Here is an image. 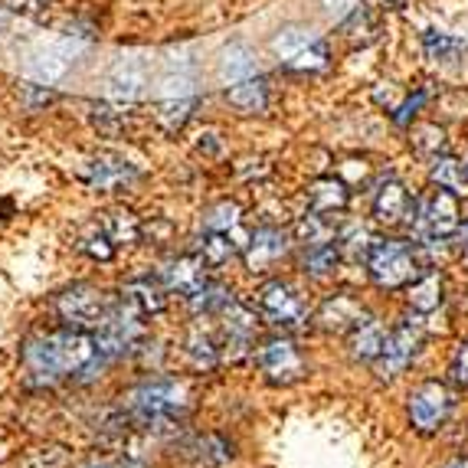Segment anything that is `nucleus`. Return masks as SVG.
<instances>
[{"label": "nucleus", "instance_id": "obj_28", "mask_svg": "<svg viewBox=\"0 0 468 468\" xmlns=\"http://www.w3.org/2000/svg\"><path fill=\"white\" fill-rule=\"evenodd\" d=\"M432 184L452 190L455 197L468 194V167L462 161H455V157H436L432 161Z\"/></svg>", "mask_w": 468, "mask_h": 468}, {"label": "nucleus", "instance_id": "obj_46", "mask_svg": "<svg viewBox=\"0 0 468 468\" xmlns=\"http://www.w3.org/2000/svg\"><path fill=\"white\" fill-rule=\"evenodd\" d=\"M20 4H27V10H37L39 4H43V0H20Z\"/></svg>", "mask_w": 468, "mask_h": 468}, {"label": "nucleus", "instance_id": "obj_35", "mask_svg": "<svg viewBox=\"0 0 468 468\" xmlns=\"http://www.w3.org/2000/svg\"><path fill=\"white\" fill-rule=\"evenodd\" d=\"M233 252H236V246L229 242V233H207L200 239V250H197V256H200L207 266H223Z\"/></svg>", "mask_w": 468, "mask_h": 468}, {"label": "nucleus", "instance_id": "obj_44", "mask_svg": "<svg viewBox=\"0 0 468 468\" xmlns=\"http://www.w3.org/2000/svg\"><path fill=\"white\" fill-rule=\"evenodd\" d=\"M442 468H468V459H465V455H455V459H452V462H445Z\"/></svg>", "mask_w": 468, "mask_h": 468}, {"label": "nucleus", "instance_id": "obj_13", "mask_svg": "<svg viewBox=\"0 0 468 468\" xmlns=\"http://www.w3.org/2000/svg\"><path fill=\"white\" fill-rule=\"evenodd\" d=\"M289 252V236L275 227H262L250 236V242L242 246V259H246V269L252 275H262L279 262L282 256Z\"/></svg>", "mask_w": 468, "mask_h": 468}, {"label": "nucleus", "instance_id": "obj_20", "mask_svg": "<svg viewBox=\"0 0 468 468\" xmlns=\"http://www.w3.org/2000/svg\"><path fill=\"white\" fill-rule=\"evenodd\" d=\"M187 302H190V312H194L197 318H219L236 298H233V289H227L223 282L207 279L203 282V289L197 292V295H190Z\"/></svg>", "mask_w": 468, "mask_h": 468}, {"label": "nucleus", "instance_id": "obj_16", "mask_svg": "<svg viewBox=\"0 0 468 468\" xmlns=\"http://www.w3.org/2000/svg\"><path fill=\"white\" fill-rule=\"evenodd\" d=\"M374 217L380 219V223H387V227H397V223H413L416 207H413V200H410V194H406L403 184H397V180H387V184L377 190Z\"/></svg>", "mask_w": 468, "mask_h": 468}, {"label": "nucleus", "instance_id": "obj_18", "mask_svg": "<svg viewBox=\"0 0 468 468\" xmlns=\"http://www.w3.org/2000/svg\"><path fill=\"white\" fill-rule=\"evenodd\" d=\"M144 86H148L144 63H141L138 56H122V59L115 63V69H112V76H109V95L112 99L134 101V99H141Z\"/></svg>", "mask_w": 468, "mask_h": 468}, {"label": "nucleus", "instance_id": "obj_30", "mask_svg": "<svg viewBox=\"0 0 468 468\" xmlns=\"http://www.w3.org/2000/svg\"><path fill=\"white\" fill-rule=\"evenodd\" d=\"M252 72H256V63H252L250 49L239 47V43H233V47L223 49V56H219V76L227 79L229 86L239 82V79H250Z\"/></svg>", "mask_w": 468, "mask_h": 468}, {"label": "nucleus", "instance_id": "obj_7", "mask_svg": "<svg viewBox=\"0 0 468 468\" xmlns=\"http://www.w3.org/2000/svg\"><path fill=\"white\" fill-rule=\"evenodd\" d=\"M252 357H256V367L262 370V377H266L272 387H292V383H298L308 374V360H304L302 347H298L285 331L266 337V341L252 351Z\"/></svg>", "mask_w": 468, "mask_h": 468}, {"label": "nucleus", "instance_id": "obj_33", "mask_svg": "<svg viewBox=\"0 0 468 468\" xmlns=\"http://www.w3.org/2000/svg\"><path fill=\"white\" fill-rule=\"evenodd\" d=\"M190 115H194V95H184V99H161L157 118H161V125H165L167 132L184 128Z\"/></svg>", "mask_w": 468, "mask_h": 468}, {"label": "nucleus", "instance_id": "obj_42", "mask_svg": "<svg viewBox=\"0 0 468 468\" xmlns=\"http://www.w3.org/2000/svg\"><path fill=\"white\" fill-rule=\"evenodd\" d=\"M422 99H426V95L420 92V95H416V99H410V101H406V105H403V109L397 112V122H399V125H406V122H410V115H413V112L420 109Z\"/></svg>", "mask_w": 468, "mask_h": 468}, {"label": "nucleus", "instance_id": "obj_8", "mask_svg": "<svg viewBox=\"0 0 468 468\" xmlns=\"http://www.w3.org/2000/svg\"><path fill=\"white\" fill-rule=\"evenodd\" d=\"M459 229H462V213H459V203H455L452 190H445V187L432 190V194L416 207L413 233L422 246L449 239V236L459 233Z\"/></svg>", "mask_w": 468, "mask_h": 468}, {"label": "nucleus", "instance_id": "obj_25", "mask_svg": "<svg viewBox=\"0 0 468 468\" xmlns=\"http://www.w3.org/2000/svg\"><path fill=\"white\" fill-rule=\"evenodd\" d=\"M227 95H229V101H233L236 109H242V112H252V115H256V112H266L269 89H266V82H262V79H256V76L233 82Z\"/></svg>", "mask_w": 468, "mask_h": 468}, {"label": "nucleus", "instance_id": "obj_43", "mask_svg": "<svg viewBox=\"0 0 468 468\" xmlns=\"http://www.w3.org/2000/svg\"><path fill=\"white\" fill-rule=\"evenodd\" d=\"M82 468H128V462L122 459V455H115V459H92V462H86Z\"/></svg>", "mask_w": 468, "mask_h": 468}, {"label": "nucleus", "instance_id": "obj_10", "mask_svg": "<svg viewBox=\"0 0 468 468\" xmlns=\"http://www.w3.org/2000/svg\"><path fill=\"white\" fill-rule=\"evenodd\" d=\"M262 324L256 308L233 302L227 312L217 318L219 341H223V360H242L246 354L256 351V331Z\"/></svg>", "mask_w": 468, "mask_h": 468}, {"label": "nucleus", "instance_id": "obj_29", "mask_svg": "<svg viewBox=\"0 0 468 468\" xmlns=\"http://www.w3.org/2000/svg\"><path fill=\"white\" fill-rule=\"evenodd\" d=\"M298 242L302 246H318V242H335L337 239V223H331L328 213H308V217H302V223H298L295 229Z\"/></svg>", "mask_w": 468, "mask_h": 468}, {"label": "nucleus", "instance_id": "obj_32", "mask_svg": "<svg viewBox=\"0 0 468 468\" xmlns=\"http://www.w3.org/2000/svg\"><path fill=\"white\" fill-rule=\"evenodd\" d=\"M314 39H318V37H314L312 30H302V27H289V30H282L279 37L272 39V49L282 56V59H285V63H289L292 56H298L302 49H308L314 43Z\"/></svg>", "mask_w": 468, "mask_h": 468}, {"label": "nucleus", "instance_id": "obj_26", "mask_svg": "<svg viewBox=\"0 0 468 468\" xmlns=\"http://www.w3.org/2000/svg\"><path fill=\"white\" fill-rule=\"evenodd\" d=\"M347 200H351V190L335 177L318 180V184L312 187V210L314 213H328V217L331 213H341L344 207H347Z\"/></svg>", "mask_w": 468, "mask_h": 468}, {"label": "nucleus", "instance_id": "obj_19", "mask_svg": "<svg viewBox=\"0 0 468 468\" xmlns=\"http://www.w3.org/2000/svg\"><path fill=\"white\" fill-rule=\"evenodd\" d=\"M364 314H367L364 304L354 295H347V292H341V295H331L328 302L321 304L314 321H318L321 331H351Z\"/></svg>", "mask_w": 468, "mask_h": 468}, {"label": "nucleus", "instance_id": "obj_3", "mask_svg": "<svg viewBox=\"0 0 468 468\" xmlns=\"http://www.w3.org/2000/svg\"><path fill=\"white\" fill-rule=\"evenodd\" d=\"M252 308H256L259 318L266 321V324H272L275 331H285V335L304 331L312 324V308H308V302L302 298V292L282 279L266 282V285L256 292Z\"/></svg>", "mask_w": 468, "mask_h": 468}, {"label": "nucleus", "instance_id": "obj_4", "mask_svg": "<svg viewBox=\"0 0 468 468\" xmlns=\"http://www.w3.org/2000/svg\"><path fill=\"white\" fill-rule=\"evenodd\" d=\"M144 314H138L128 302H122V295L115 298V304L109 308V314L101 318V324L92 331L95 344H99V354L109 364L128 357V354L138 351V344L144 341Z\"/></svg>", "mask_w": 468, "mask_h": 468}, {"label": "nucleus", "instance_id": "obj_15", "mask_svg": "<svg viewBox=\"0 0 468 468\" xmlns=\"http://www.w3.org/2000/svg\"><path fill=\"white\" fill-rule=\"evenodd\" d=\"M167 285L161 282V275H134L122 285V302H128L138 314L151 318L161 314L167 308Z\"/></svg>", "mask_w": 468, "mask_h": 468}, {"label": "nucleus", "instance_id": "obj_37", "mask_svg": "<svg viewBox=\"0 0 468 468\" xmlns=\"http://www.w3.org/2000/svg\"><path fill=\"white\" fill-rule=\"evenodd\" d=\"M79 250L86 252V256H92V259H101V262H105V259H112L115 256V242L109 239V236H105V229L99 227V223H95L92 229H89V233H82L79 236Z\"/></svg>", "mask_w": 468, "mask_h": 468}, {"label": "nucleus", "instance_id": "obj_14", "mask_svg": "<svg viewBox=\"0 0 468 468\" xmlns=\"http://www.w3.org/2000/svg\"><path fill=\"white\" fill-rule=\"evenodd\" d=\"M161 282L167 285V292L171 295H197V292L203 289V282H207V262H203L197 252H190V256H177L171 259L167 266H161Z\"/></svg>", "mask_w": 468, "mask_h": 468}, {"label": "nucleus", "instance_id": "obj_12", "mask_svg": "<svg viewBox=\"0 0 468 468\" xmlns=\"http://www.w3.org/2000/svg\"><path fill=\"white\" fill-rule=\"evenodd\" d=\"M138 167L132 161L118 154H95L86 165V184L99 194H112V190H128L138 180Z\"/></svg>", "mask_w": 468, "mask_h": 468}, {"label": "nucleus", "instance_id": "obj_36", "mask_svg": "<svg viewBox=\"0 0 468 468\" xmlns=\"http://www.w3.org/2000/svg\"><path fill=\"white\" fill-rule=\"evenodd\" d=\"M422 47H426V56L436 59V63H449V59H455V56L462 53L459 39H452L449 33H439V30L422 33Z\"/></svg>", "mask_w": 468, "mask_h": 468}, {"label": "nucleus", "instance_id": "obj_34", "mask_svg": "<svg viewBox=\"0 0 468 468\" xmlns=\"http://www.w3.org/2000/svg\"><path fill=\"white\" fill-rule=\"evenodd\" d=\"M236 227H239V207L229 200L210 207L207 217H203V229H207V233H233Z\"/></svg>", "mask_w": 468, "mask_h": 468}, {"label": "nucleus", "instance_id": "obj_38", "mask_svg": "<svg viewBox=\"0 0 468 468\" xmlns=\"http://www.w3.org/2000/svg\"><path fill=\"white\" fill-rule=\"evenodd\" d=\"M289 66H292V69H298V72H318V69H324V66H328V47H324L321 39H314L308 49H302L298 56H292Z\"/></svg>", "mask_w": 468, "mask_h": 468}, {"label": "nucleus", "instance_id": "obj_11", "mask_svg": "<svg viewBox=\"0 0 468 468\" xmlns=\"http://www.w3.org/2000/svg\"><path fill=\"white\" fill-rule=\"evenodd\" d=\"M420 347H422V324L413 318H406L403 324H397V328L387 335V344H383L380 357L374 360L377 377H380V380L399 377L416 360Z\"/></svg>", "mask_w": 468, "mask_h": 468}, {"label": "nucleus", "instance_id": "obj_21", "mask_svg": "<svg viewBox=\"0 0 468 468\" xmlns=\"http://www.w3.org/2000/svg\"><path fill=\"white\" fill-rule=\"evenodd\" d=\"M69 47H49V49H39V53L30 56V63H27V72L39 82H56V79H63L66 69H69Z\"/></svg>", "mask_w": 468, "mask_h": 468}, {"label": "nucleus", "instance_id": "obj_17", "mask_svg": "<svg viewBox=\"0 0 468 468\" xmlns=\"http://www.w3.org/2000/svg\"><path fill=\"white\" fill-rule=\"evenodd\" d=\"M387 335H390V331L383 328V321H377L374 314H364V318L347 331V351H351L354 360L374 364V360L380 357L383 344H387Z\"/></svg>", "mask_w": 468, "mask_h": 468}, {"label": "nucleus", "instance_id": "obj_45", "mask_svg": "<svg viewBox=\"0 0 468 468\" xmlns=\"http://www.w3.org/2000/svg\"><path fill=\"white\" fill-rule=\"evenodd\" d=\"M462 239H465V266H468V223L462 227Z\"/></svg>", "mask_w": 468, "mask_h": 468}, {"label": "nucleus", "instance_id": "obj_24", "mask_svg": "<svg viewBox=\"0 0 468 468\" xmlns=\"http://www.w3.org/2000/svg\"><path fill=\"white\" fill-rule=\"evenodd\" d=\"M99 227L105 229V236H109L115 246H134V242L141 239V219L128 210L105 213V217L99 219Z\"/></svg>", "mask_w": 468, "mask_h": 468}, {"label": "nucleus", "instance_id": "obj_39", "mask_svg": "<svg viewBox=\"0 0 468 468\" xmlns=\"http://www.w3.org/2000/svg\"><path fill=\"white\" fill-rule=\"evenodd\" d=\"M449 380L459 387V390H468V341H462L452 354V364H449Z\"/></svg>", "mask_w": 468, "mask_h": 468}, {"label": "nucleus", "instance_id": "obj_5", "mask_svg": "<svg viewBox=\"0 0 468 468\" xmlns=\"http://www.w3.org/2000/svg\"><path fill=\"white\" fill-rule=\"evenodd\" d=\"M367 272L377 289L397 292L420 279V256L403 239H377L367 252Z\"/></svg>", "mask_w": 468, "mask_h": 468}, {"label": "nucleus", "instance_id": "obj_22", "mask_svg": "<svg viewBox=\"0 0 468 468\" xmlns=\"http://www.w3.org/2000/svg\"><path fill=\"white\" fill-rule=\"evenodd\" d=\"M442 292H445V282L439 272H426L410 285V308L420 314H430L436 312L439 304H442Z\"/></svg>", "mask_w": 468, "mask_h": 468}, {"label": "nucleus", "instance_id": "obj_40", "mask_svg": "<svg viewBox=\"0 0 468 468\" xmlns=\"http://www.w3.org/2000/svg\"><path fill=\"white\" fill-rule=\"evenodd\" d=\"M416 148L420 151H442L445 148V134H442V128H436V125H422V128H416Z\"/></svg>", "mask_w": 468, "mask_h": 468}, {"label": "nucleus", "instance_id": "obj_41", "mask_svg": "<svg viewBox=\"0 0 468 468\" xmlns=\"http://www.w3.org/2000/svg\"><path fill=\"white\" fill-rule=\"evenodd\" d=\"M321 4H324V14L341 16V14H347V10H354L357 0H321Z\"/></svg>", "mask_w": 468, "mask_h": 468}, {"label": "nucleus", "instance_id": "obj_31", "mask_svg": "<svg viewBox=\"0 0 468 468\" xmlns=\"http://www.w3.org/2000/svg\"><path fill=\"white\" fill-rule=\"evenodd\" d=\"M374 236H370L367 227H360V223H347V227L337 229V252L347 259H367L370 246H374Z\"/></svg>", "mask_w": 468, "mask_h": 468}, {"label": "nucleus", "instance_id": "obj_9", "mask_svg": "<svg viewBox=\"0 0 468 468\" xmlns=\"http://www.w3.org/2000/svg\"><path fill=\"white\" fill-rule=\"evenodd\" d=\"M449 413H452V393L445 383L422 380L420 387H413V393H410V422H413L416 432H422V436L439 432L449 422Z\"/></svg>", "mask_w": 468, "mask_h": 468}, {"label": "nucleus", "instance_id": "obj_23", "mask_svg": "<svg viewBox=\"0 0 468 468\" xmlns=\"http://www.w3.org/2000/svg\"><path fill=\"white\" fill-rule=\"evenodd\" d=\"M337 262H341V252H337L335 242L304 246V252H302V272L312 275V279H328V275H335Z\"/></svg>", "mask_w": 468, "mask_h": 468}, {"label": "nucleus", "instance_id": "obj_2", "mask_svg": "<svg viewBox=\"0 0 468 468\" xmlns=\"http://www.w3.org/2000/svg\"><path fill=\"white\" fill-rule=\"evenodd\" d=\"M190 410L187 383L177 377H148L122 393V420L132 430H171Z\"/></svg>", "mask_w": 468, "mask_h": 468}, {"label": "nucleus", "instance_id": "obj_27", "mask_svg": "<svg viewBox=\"0 0 468 468\" xmlns=\"http://www.w3.org/2000/svg\"><path fill=\"white\" fill-rule=\"evenodd\" d=\"M190 459L203 468H219L233 459V445H229L223 436H213L210 432V436H200L194 445H190Z\"/></svg>", "mask_w": 468, "mask_h": 468}, {"label": "nucleus", "instance_id": "obj_1", "mask_svg": "<svg viewBox=\"0 0 468 468\" xmlns=\"http://www.w3.org/2000/svg\"><path fill=\"white\" fill-rule=\"evenodd\" d=\"M20 364L30 387H59V383H89L109 367L99 354L92 331L53 328L37 331L20 347Z\"/></svg>", "mask_w": 468, "mask_h": 468}, {"label": "nucleus", "instance_id": "obj_6", "mask_svg": "<svg viewBox=\"0 0 468 468\" xmlns=\"http://www.w3.org/2000/svg\"><path fill=\"white\" fill-rule=\"evenodd\" d=\"M115 304V295H109L105 289H95L89 282L69 285L66 292H59L53 302L56 318L63 321L66 328L79 331H95L101 324V318L109 314V308Z\"/></svg>", "mask_w": 468, "mask_h": 468}]
</instances>
